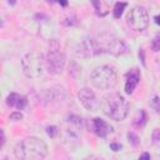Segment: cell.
Segmentation results:
<instances>
[{
  "label": "cell",
  "mask_w": 160,
  "mask_h": 160,
  "mask_svg": "<svg viewBox=\"0 0 160 160\" xmlns=\"http://www.w3.org/2000/svg\"><path fill=\"white\" fill-rule=\"evenodd\" d=\"M128 51L129 48L125 41L109 32L98 34L95 38H86L79 44L78 48V55L84 58L99 54H111L114 56H119L126 54Z\"/></svg>",
  "instance_id": "cell-1"
},
{
  "label": "cell",
  "mask_w": 160,
  "mask_h": 160,
  "mask_svg": "<svg viewBox=\"0 0 160 160\" xmlns=\"http://www.w3.org/2000/svg\"><path fill=\"white\" fill-rule=\"evenodd\" d=\"M14 155L21 160H40L48 155V145L42 139L30 136L18 142L14 149Z\"/></svg>",
  "instance_id": "cell-2"
},
{
  "label": "cell",
  "mask_w": 160,
  "mask_h": 160,
  "mask_svg": "<svg viewBox=\"0 0 160 160\" xmlns=\"http://www.w3.org/2000/svg\"><path fill=\"white\" fill-rule=\"evenodd\" d=\"M101 109L106 116L115 121H121L129 112V102L120 94H110L104 98Z\"/></svg>",
  "instance_id": "cell-3"
},
{
  "label": "cell",
  "mask_w": 160,
  "mask_h": 160,
  "mask_svg": "<svg viewBox=\"0 0 160 160\" xmlns=\"http://www.w3.org/2000/svg\"><path fill=\"white\" fill-rule=\"evenodd\" d=\"M90 81L96 89H100V90L111 89L118 82L116 70L111 65H100L91 71Z\"/></svg>",
  "instance_id": "cell-4"
},
{
  "label": "cell",
  "mask_w": 160,
  "mask_h": 160,
  "mask_svg": "<svg viewBox=\"0 0 160 160\" xmlns=\"http://www.w3.org/2000/svg\"><path fill=\"white\" fill-rule=\"evenodd\" d=\"M21 68L25 76L38 79L44 74V69L46 68L45 58L38 51H30L21 59Z\"/></svg>",
  "instance_id": "cell-5"
},
{
  "label": "cell",
  "mask_w": 160,
  "mask_h": 160,
  "mask_svg": "<svg viewBox=\"0 0 160 160\" xmlns=\"http://www.w3.org/2000/svg\"><path fill=\"white\" fill-rule=\"evenodd\" d=\"M45 64H46V69L50 74L58 75V74H61V71L64 70L65 55L61 51L60 45L56 40H52L50 42V49L45 58Z\"/></svg>",
  "instance_id": "cell-6"
},
{
  "label": "cell",
  "mask_w": 160,
  "mask_h": 160,
  "mask_svg": "<svg viewBox=\"0 0 160 160\" xmlns=\"http://www.w3.org/2000/svg\"><path fill=\"white\" fill-rule=\"evenodd\" d=\"M126 24L135 31H142L149 25V14L142 6H134L126 15Z\"/></svg>",
  "instance_id": "cell-7"
},
{
  "label": "cell",
  "mask_w": 160,
  "mask_h": 160,
  "mask_svg": "<svg viewBox=\"0 0 160 160\" xmlns=\"http://www.w3.org/2000/svg\"><path fill=\"white\" fill-rule=\"evenodd\" d=\"M81 130H82V119L76 115L69 116L65 129V140H68L69 142L78 141L81 136Z\"/></svg>",
  "instance_id": "cell-8"
},
{
  "label": "cell",
  "mask_w": 160,
  "mask_h": 160,
  "mask_svg": "<svg viewBox=\"0 0 160 160\" xmlns=\"http://www.w3.org/2000/svg\"><path fill=\"white\" fill-rule=\"evenodd\" d=\"M78 98H79L80 102L82 104V106H84L86 110L95 111V110H98V108L100 106L96 95L94 94L92 90H90V89H88V88L81 89V90L79 91V94H78Z\"/></svg>",
  "instance_id": "cell-9"
},
{
  "label": "cell",
  "mask_w": 160,
  "mask_h": 160,
  "mask_svg": "<svg viewBox=\"0 0 160 160\" xmlns=\"http://www.w3.org/2000/svg\"><path fill=\"white\" fill-rule=\"evenodd\" d=\"M139 81H140V70L138 68H134L130 71H128V74L125 75V92L132 94Z\"/></svg>",
  "instance_id": "cell-10"
},
{
  "label": "cell",
  "mask_w": 160,
  "mask_h": 160,
  "mask_svg": "<svg viewBox=\"0 0 160 160\" xmlns=\"http://www.w3.org/2000/svg\"><path fill=\"white\" fill-rule=\"evenodd\" d=\"M91 125H92L94 132L99 138H106L110 132H112V126L100 118H94L91 121Z\"/></svg>",
  "instance_id": "cell-11"
},
{
  "label": "cell",
  "mask_w": 160,
  "mask_h": 160,
  "mask_svg": "<svg viewBox=\"0 0 160 160\" xmlns=\"http://www.w3.org/2000/svg\"><path fill=\"white\" fill-rule=\"evenodd\" d=\"M6 104L10 108H15L18 110H24L28 105V100L22 95H19L16 92H10L6 98Z\"/></svg>",
  "instance_id": "cell-12"
},
{
  "label": "cell",
  "mask_w": 160,
  "mask_h": 160,
  "mask_svg": "<svg viewBox=\"0 0 160 160\" xmlns=\"http://www.w3.org/2000/svg\"><path fill=\"white\" fill-rule=\"evenodd\" d=\"M126 2H116L115 6H114V10H112V15L115 19H119L121 15H122V11L125 10L126 8Z\"/></svg>",
  "instance_id": "cell-13"
},
{
  "label": "cell",
  "mask_w": 160,
  "mask_h": 160,
  "mask_svg": "<svg viewBox=\"0 0 160 160\" xmlns=\"http://www.w3.org/2000/svg\"><path fill=\"white\" fill-rule=\"evenodd\" d=\"M151 49L152 51H159L160 50V34H156L151 41Z\"/></svg>",
  "instance_id": "cell-14"
},
{
  "label": "cell",
  "mask_w": 160,
  "mask_h": 160,
  "mask_svg": "<svg viewBox=\"0 0 160 160\" xmlns=\"http://www.w3.org/2000/svg\"><path fill=\"white\" fill-rule=\"evenodd\" d=\"M128 139H129V141L134 145V146H136V145H139V142H140V139H139V136L136 135V134H134V132H128Z\"/></svg>",
  "instance_id": "cell-15"
},
{
  "label": "cell",
  "mask_w": 160,
  "mask_h": 160,
  "mask_svg": "<svg viewBox=\"0 0 160 160\" xmlns=\"http://www.w3.org/2000/svg\"><path fill=\"white\" fill-rule=\"evenodd\" d=\"M150 105H151V108H152L158 114H160V100H159V98H158L156 95L152 98V100H151Z\"/></svg>",
  "instance_id": "cell-16"
},
{
  "label": "cell",
  "mask_w": 160,
  "mask_h": 160,
  "mask_svg": "<svg viewBox=\"0 0 160 160\" xmlns=\"http://www.w3.org/2000/svg\"><path fill=\"white\" fill-rule=\"evenodd\" d=\"M152 142L156 146H160V129H155L152 131Z\"/></svg>",
  "instance_id": "cell-17"
},
{
  "label": "cell",
  "mask_w": 160,
  "mask_h": 160,
  "mask_svg": "<svg viewBox=\"0 0 160 160\" xmlns=\"http://www.w3.org/2000/svg\"><path fill=\"white\" fill-rule=\"evenodd\" d=\"M46 132H48V135H49L50 138H55V136L58 135L59 130H58L56 126H48V128H46Z\"/></svg>",
  "instance_id": "cell-18"
},
{
  "label": "cell",
  "mask_w": 160,
  "mask_h": 160,
  "mask_svg": "<svg viewBox=\"0 0 160 160\" xmlns=\"http://www.w3.org/2000/svg\"><path fill=\"white\" fill-rule=\"evenodd\" d=\"M21 119H22V114L20 111H15V112L10 114V120H12V121H19Z\"/></svg>",
  "instance_id": "cell-19"
},
{
  "label": "cell",
  "mask_w": 160,
  "mask_h": 160,
  "mask_svg": "<svg viewBox=\"0 0 160 160\" xmlns=\"http://www.w3.org/2000/svg\"><path fill=\"white\" fill-rule=\"evenodd\" d=\"M110 149L112 151H119L121 149V144H118V142H111L110 144Z\"/></svg>",
  "instance_id": "cell-20"
},
{
  "label": "cell",
  "mask_w": 160,
  "mask_h": 160,
  "mask_svg": "<svg viewBox=\"0 0 160 160\" xmlns=\"http://www.w3.org/2000/svg\"><path fill=\"white\" fill-rule=\"evenodd\" d=\"M90 1H91V4L94 5L96 12H100V0H90Z\"/></svg>",
  "instance_id": "cell-21"
},
{
  "label": "cell",
  "mask_w": 160,
  "mask_h": 160,
  "mask_svg": "<svg viewBox=\"0 0 160 160\" xmlns=\"http://www.w3.org/2000/svg\"><path fill=\"white\" fill-rule=\"evenodd\" d=\"M49 1H56V2L60 4L61 6H66V5H68V0H49Z\"/></svg>",
  "instance_id": "cell-22"
},
{
  "label": "cell",
  "mask_w": 160,
  "mask_h": 160,
  "mask_svg": "<svg viewBox=\"0 0 160 160\" xmlns=\"http://www.w3.org/2000/svg\"><path fill=\"white\" fill-rule=\"evenodd\" d=\"M0 132H1V144H0V148H2V145L5 144V135H4V130H1Z\"/></svg>",
  "instance_id": "cell-23"
},
{
  "label": "cell",
  "mask_w": 160,
  "mask_h": 160,
  "mask_svg": "<svg viewBox=\"0 0 160 160\" xmlns=\"http://www.w3.org/2000/svg\"><path fill=\"white\" fill-rule=\"evenodd\" d=\"M140 159H150V154H148V152H144L142 155H140Z\"/></svg>",
  "instance_id": "cell-24"
},
{
  "label": "cell",
  "mask_w": 160,
  "mask_h": 160,
  "mask_svg": "<svg viewBox=\"0 0 160 160\" xmlns=\"http://www.w3.org/2000/svg\"><path fill=\"white\" fill-rule=\"evenodd\" d=\"M154 19H155V22H156V24L160 26V16H155Z\"/></svg>",
  "instance_id": "cell-25"
},
{
  "label": "cell",
  "mask_w": 160,
  "mask_h": 160,
  "mask_svg": "<svg viewBox=\"0 0 160 160\" xmlns=\"http://www.w3.org/2000/svg\"><path fill=\"white\" fill-rule=\"evenodd\" d=\"M8 2H9L10 5H14V4L16 2V0H8Z\"/></svg>",
  "instance_id": "cell-26"
}]
</instances>
